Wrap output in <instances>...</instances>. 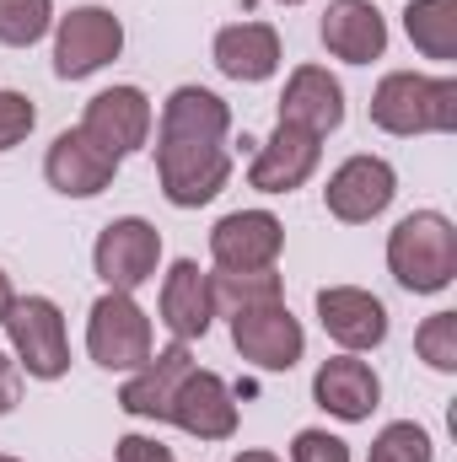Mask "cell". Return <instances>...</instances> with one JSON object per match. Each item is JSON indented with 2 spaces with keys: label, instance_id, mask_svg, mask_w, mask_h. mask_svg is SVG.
I'll return each mask as SVG.
<instances>
[{
  "label": "cell",
  "instance_id": "cell-31",
  "mask_svg": "<svg viewBox=\"0 0 457 462\" xmlns=\"http://www.w3.org/2000/svg\"><path fill=\"white\" fill-rule=\"evenodd\" d=\"M16 403H22V365H16V355L0 349V420H5Z\"/></svg>",
  "mask_w": 457,
  "mask_h": 462
},
{
  "label": "cell",
  "instance_id": "cell-33",
  "mask_svg": "<svg viewBox=\"0 0 457 462\" xmlns=\"http://www.w3.org/2000/svg\"><path fill=\"white\" fill-rule=\"evenodd\" d=\"M231 462H280V457H275V452H258V447H253V452H237Z\"/></svg>",
  "mask_w": 457,
  "mask_h": 462
},
{
  "label": "cell",
  "instance_id": "cell-11",
  "mask_svg": "<svg viewBox=\"0 0 457 462\" xmlns=\"http://www.w3.org/2000/svg\"><path fill=\"white\" fill-rule=\"evenodd\" d=\"M285 253V226L269 210H231L210 226V258L227 274H253V269H275V258Z\"/></svg>",
  "mask_w": 457,
  "mask_h": 462
},
{
  "label": "cell",
  "instance_id": "cell-1",
  "mask_svg": "<svg viewBox=\"0 0 457 462\" xmlns=\"http://www.w3.org/2000/svg\"><path fill=\"white\" fill-rule=\"evenodd\" d=\"M387 269L415 296H442L457 280V226L442 210H415L387 231Z\"/></svg>",
  "mask_w": 457,
  "mask_h": 462
},
{
  "label": "cell",
  "instance_id": "cell-35",
  "mask_svg": "<svg viewBox=\"0 0 457 462\" xmlns=\"http://www.w3.org/2000/svg\"><path fill=\"white\" fill-rule=\"evenodd\" d=\"M0 462H16V457H5V452H0Z\"/></svg>",
  "mask_w": 457,
  "mask_h": 462
},
{
  "label": "cell",
  "instance_id": "cell-24",
  "mask_svg": "<svg viewBox=\"0 0 457 462\" xmlns=\"http://www.w3.org/2000/svg\"><path fill=\"white\" fill-rule=\"evenodd\" d=\"M210 296H216V318L264 307V301H285L275 269H253V274H227V269H216V274H210Z\"/></svg>",
  "mask_w": 457,
  "mask_h": 462
},
{
  "label": "cell",
  "instance_id": "cell-13",
  "mask_svg": "<svg viewBox=\"0 0 457 462\" xmlns=\"http://www.w3.org/2000/svg\"><path fill=\"white\" fill-rule=\"evenodd\" d=\"M318 162H323V140L318 134H307L296 124H275V134L258 145V156L247 167V183L258 194H291V189H302L318 172Z\"/></svg>",
  "mask_w": 457,
  "mask_h": 462
},
{
  "label": "cell",
  "instance_id": "cell-26",
  "mask_svg": "<svg viewBox=\"0 0 457 462\" xmlns=\"http://www.w3.org/2000/svg\"><path fill=\"white\" fill-rule=\"evenodd\" d=\"M415 349L431 371L452 376L457 371V312H431L420 328H415Z\"/></svg>",
  "mask_w": 457,
  "mask_h": 462
},
{
  "label": "cell",
  "instance_id": "cell-16",
  "mask_svg": "<svg viewBox=\"0 0 457 462\" xmlns=\"http://www.w3.org/2000/svg\"><path fill=\"white\" fill-rule=\"evenodd\" d=\"M216 323V296H210V274L194 263V258H178L162 280V328L178 339V345H194L205 339Z\"/></svg>",
  "mask_w": 457,
  "mask_h": 462
},
{
  "label": "cell",
  "instance_id": "cell-15",
  "mask_svg": "<svg viewBox=\"0 0 457 462\" xmlns=\"http://www.w3.org/2000/svg\"><path fill=\"white\" fill-rule=\"evenodd\" d=\"M151 124H156V114H151V97H145L140 87H108V92H98V97L87 103V114H81V129H87L103 151H114L118 162L151 140Z\"/></svg>",
  "mask_w": 457,
  "mask_h": 462
},
{
  "label": "cell",
  "instance_id": "cell-20",
  "mask_svg": "<svg viewBox=\"0 0 457 462\" xmlns=\"http://www.w3.org/2000/svg\"><path fill=\"white\" fill-rule=\"evenodd\" d=\"M194 365V355L189 345H173L162 349V355H151L140 371H129V382L118 387V409L129 414V420H167V409H173V393H178V382H183V371Z\"/></svg>",
  "mask_w": 457,
  "mask_h": 462
},
{
  "label": "cell",
  "instance_id": "cell-22",
  "mask_svg": "<svg viewBox=\"0 0 457 462\" xmlns=\"http://www.w3.org/2000/svg\"><path fill=\"white\" fill-rule=\"evenodd\" d=\"M156 134H162V140H227L231 108L216 92H205V87H178V92L162 103Z\"/></svg>",
  "mask_w": 457,
  "mask_h": 462
},
{
  "label": "cell",
  "instance_id": "cell-28",
  "mask_svg": "<svg viewBox=\"0 0 457 462\" xmlns=\"http://www.w3.org/2000/svg\"><path fill=\"white\" fill-rule=\"evenodd\" d=\"M33 124H38V108L27 92H0V151L22 145L33 134Z\"/></svg>",
  "mask_w": 457,
  "mask_h": 462
},
{
  "label": "cell",
  "instance_id": "cell-14",
  "mask_svg": "<svg viewBox=\"0 0 457 462\" xmlns=\"http://www.w3.org/2000/svg\"><path fill=\"white\" fill-rule=\"evenodd\" d=\"M318 323L344 355L377 349L387 339V307L360 285H323L318 291Z\"/></svg>",
  "mask_w": 457,
  "mask_h": 462
},
{
  "label": "cell",
  "instance_id": "cell-12",
  "mask_svg": "<svg viewBox=\"0 0 457 462\" xmlns=\"http://www.w3.org/2000/svg\"><path fill=\"white\" fill-rule=\"evenodd\" d=\"M167 420H173L178 430L200 436V441H231V436H237V398H231L227 376L189 365L183 382H178V393H173Z\"/></svg>",
  "mask_w": 457,
  "mask_h": 462
},
{
  "label": "cell",
  "instance_id": "cell-2",
  "mask_svg": "<svg viewBox=\"0 0 457 462\" xmlns=\"http://www.w3.org/2000/svg\"><path fill=\"white\" fill-rule=\"evenodd\" d=\"M371 124L382 134H452L457 129V81L387 70L371 92Z\"/></svg>",
  "mask_w": 457,
  "mask_h": 462
},
{
  "label": "cell",
  "instance_id": "cell-34",
  "mask_svg": "<svg viewBox=\"0 0 457 462\" xmlns=\"http://www.w3.org/2000/svg\"><path fill=\"white\" fill-rule=\"evenodd\" d=\"M280 5H302V0H280Z\"/></svg>",
  "mask_w": 457,
  "mask_h": 462
},
{
  "label": "cell",
  "instance_id": "cell-30",
  "mask_svg": "<svg viewBox=\"0 0 457 462\" xmlns=\"http://www.w3.org/2000/svg\"><path fill=\"white\" fill-rule=\"evenodd\" d=\"M118 462H178L156 436H118Z\"/></svg>",
  "mask_w": 457,
  "mask_h": 462
},
{
  "label": "cell",
  "instance_id": "cell-18",
  "mask_svg": "<svg viewBox=\"0 0 457 462\" xmlns=\"http://www.w3.org/2000/svg\"><path fill=\"white\" fill-rule=\"evenodd\" d=\"M318 32H323V49L344 65H371L387 54V16L371 0H329Z\"/></svg>",
  "mask_w": 457,
  "mask_h": 462
},
{
  "label": "cell",
  "instance_id": "cell-17",
  "mask_svg": "<svg viewBox=\"0 0 457 462\" xmlns=\"http://www.w3.org/2000/svg\"><path fill=\"white\" fill-rule=\"evenodd\" d=\"M312 403H318L323 414L344 420V425H360V420H371V409L382 403V376H377L366 360H355V355H334V360H323L318 376H312Z\"/></svg>",
  "mask_w": 457,
  "mask_h": 462
},
{
  "label": "cell",
  "instance_id": "cell-25",
  "mask_svg": "<svg viewBox=\"0 0 457 462\" xmlns=\"http://www.w3.org/2000/svg\"><path fill=\"white\" fill-rule=\"evenodd\" d=\"M54 27V0H0V43L33 49Z\"/></svg>",
  "mask_w": 457,
  "mask_h": 462
},
{
  "label": "cell",
  "instance_id": "cell-21",
  "mask_svg": "<svg viewBox=\"0 0 457 462\" xmlns=\"http://www.w3.org/2000/svg\"><path fill=\"white\" fill-rule=\"evenodd\" d=\"M216 70L227 81L258 87L280 70V32L269 22H231L216 32Z\"/></svg>",
  "mask_w": 457,
  "mask_h": 462
},
{
  "label": "cell",
  "instance_id": "cell-8",
  "mask_svg": "<svg viewBox=\"0 0 457 462\" xmlns=\"http://www.w3.org/2000/svg\"><path fill=\"white\" fill-rule=\"evenodd\" d=\"M231 345L242 360H253L258 371H291L302 355H307V334L302 323L291 318L285 301H264V307H247V312H231Z\"/></svg>",
  "mask_w": 457,
  "mask_h": 462
},
{
  "label": "cell",
  "instance_id": "cell-29",
  "mask_svg": "<svg viewBox=\"0 0 457 462\" xmlns=\"http://www.w3.org/2000/svg\"><path fill=\"white\" fill-rule=\"evenodd\" d=\"M291 462H350V447L340 436H329V430H296Z\"/></svg>",
  "mask_w": 457,
  "mask_h": 462
},
{
  "label": "cell",
  "instance_id": "cell-9",
  "mask_svg": "<svg viewBox=\"0 0 457 462\" xmlns=\"http://www.w3.org/2000/svg\"><path fill=\"white\" fill-rule=\"evenodd\" d=\"M393 194H398L393 162H382V156H350V162H340L329 172L323 205H329V216L344 221V226H366V221H377L393 205Z\"/></svg>",
  "mask_w": 457,
  "mask_h": 462
},
{
  "label": "cell",
  "instance_id": "cell-4",
  "mask_svg": "<svg viewBox=\"0 0 457 462\" xmlns=\"http://www.w3.org/2000/svg\"><path fill=\"white\" fill-rule=\"evenodd\" d=\"M0 328L11 334V355L27 376L60 382L70 371V328H65V312L49 296H16Z\"/></svg>",
  "mask_w": 457,
  "mask_h": 462
},
{
  "label": "cell",
  "instance_id": "cell-7",
  "mask_svg": "<svg viewBox=\"0 0 457 462\" xmlns=\"http://www.w3.org/2000/svg\"><path fill=\"white\" fill-rule=\"evenodd\" d=\"M156 263H162V231L140 216H118L98 231V247H92V269L108 291H140L145 280H156Z\"/></svg>",
  "mask_w": 457,
  "mask_h": 462
},
{
  "label": "cell",
  "instance_id": "cell-23",
  "mask_svg": "<svg viewBox=\"0 0 457 462\" xmlns=\"http://www.w3.org/2000/svg\"><path fill=\"white\" fill-rule=\"evenodd\" d=\"M404 32L425 60H457V0H409Z\"/></svg>",
  "mask_w": 457,
  "mask_h": 462
},
{
  "label": "cell",
  "instance_id": "cell-5",
  "mask_svg": "<svg viewBox=\"0 0 457 462\" xmlns=\"http://www.w3.org/2000/svg\"><path fill=\"white\" fill-rule=\"evenodd\" d=\"M87 355L103 365V371H140L156 339H151V318L140 312V301L129 291H103L92 301V318H87Z\"/></svg>",
  "mask_w": 457,
  "mask_h": 462
},
{
  "label": "cell",
  "instance_id": "cell-3",
  "mask_svg": "<svg viewBox=\"0 0 457 462\" xmlns=\"http://www.w3.org/2000/svg\"><path fill=\"white\" fill-rule=\"evenodd\" d=\"M156 178H162L167 205H178V210L210 205L231 178L227 140H162L156 134Z\"/></svg>",
  "mask_w": 457,
  "mask_h": 462
},
{
  "label": "cell",
  "instance_id": "cell-27",
  "mask_svg": "<svg viewBox=\"0 0 457 462\" xmlns=\"http://www.w3.org/2000/svg\"><path fill=\"white\" fill-rule=\"evenodd\" d=\"M366 462H431V436H425L415 420H393V425H382V436L371 441V457Z\"/></svg>",
  "mask_w": 457,
  "mask_h": 462
},
{
  "label": "cell",
  "instance_id": "cell-19",
  "mask_svg": "<svg viewBox=\"0 0 457 462\" xmlns=\"http://www.w3.org/2000/svg\"><path fill=\"white\" fill-rule=\"evenodd\" d=\"M280 124H296L307 134H334L344 124V87L323 65H296L280 92Z\"/></svg>",
  "mask_w": 457,
  "mask_h": 462
},
{
  "label": "cell",
  "instance_id": "cell-32",
  "mask_svg": "<svg viewBox=\"0 0 457 462\" xmlns=\"http://www.w3.org/2000/svg\"><path fill=\"white\" fill-rule=\"evenodd\" d=\"M11 301H16V291H11V274L0 269V323H5V312H11Z\"/></svg>",
  "mask_w": 457,
  "mask_h": 462
},
{
  "label": "cell",
  "instance_id": "cell-10",
  "mask_svg": "<svg viewBox=\"0 0 457 462\" xmlns=\"http://www.w3.org/2000/svg\"><path fill=\"white\" fill-rule=\"evenodd\" d=\"M43 178H49V189L65 194V199H98V194L118 178V156L103 151V145L76 124V129H60V134H54V145H49V156H43Z\"/></svg>",
  "mask_w": 457,
  "mask_h": 462
},
{
  "label": "cell",
  "instance_id": "cell-6",
  "mask_svg": "<svg viewBox=\"0 0 457 462\" xmlns=\"http://www.w3.org/2000/svg\"><path fill=\"white\" fill-rule=\"evenodd\" d=\"M124 54V22L108 5H76L54 27V76L60 81H87L103 65Z\"/></svg>",
  "mask_w": 457,
  "mask_h": 462
}]
</instances>
